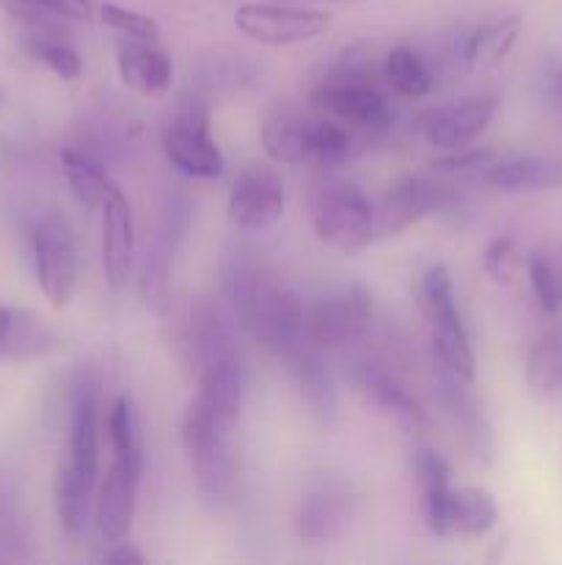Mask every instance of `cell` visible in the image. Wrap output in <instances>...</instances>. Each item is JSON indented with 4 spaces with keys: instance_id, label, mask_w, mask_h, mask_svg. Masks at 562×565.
Instances as JSON below:
<instances>
[{
    "instance_id": "6da1fadb",
    "label": "cell",
    "mask_w": 562,
    "mask_h": 565,
    "mask_svg": "<svg viewBox=\"0 0 562 565\" xmlns=\"http://www.w3.org/2000/svg\"><path fill=\"white\" fill-rule=\"evenodd\" d=\"M224 296L235 323L273 356L306 337L301 298L242 248L224 259Z\"/></svg>"
},
{
    "instance_id": "7a4b0ae2",
    "label": "cell",
    "mask_w": 562,
    "mask_h": 565,
    "mask_svg": "<svg viewBox=\"0 0 562 565\" xmlns=\"http://www.w3.org/2000/svg\"><path fill=\"white\" fill-rule=\"evenodd\" d=\"M231 436L235 434L220 430L213 414L193 397L182 417V447L191 461L198 497L213 511L235 508L242 497V467Z\"/></svg>"
},
{
    "instance_id": "3957f363",
    "label": "cell",
    "mask_w": 562,
    "mask_h": 565,
    "mask_svg": "<svg viewBox=\"0 0 562 565\" xmlns=\"http://www.w3.org/2000/svg\"><path fill=\"white\" fill-rule=\"evenodd\" d=\"M309 103L314 110H323L331 119L350 125L364 132H386L391 127V105L378 83L372 81V70L356 55H345L339 64L331 66L314 83Z\"/></svg>"
},
{
    "instance_id": "277c9868",
    "label": "cell",
    "mask_w": 562,
    "mask_h": 565,
    "mask_svg": "<svg viewBox=\"0 0 562 565\" xmlns=\"http://www.w3.org/2000/svg\"><path fill=\"white\" fill-rule=\"evenodd\" d=\"M309 218L317 241L345 257L361 254L378 237L375 204L361 188L336 177H325L312 188Z\"/></svg>"
},
{
    "instance_id": "5b68a950",
    "label": "cell",
    "mask_w": 562,
    "mask_h": 565,
    "mask_svg": "<svg viewBox=\"0 0 562 565\" xmlns=\"http://www.w3.org/2000/svg\"><path fill=\"white\" fill-rule=\"evenodd\" d=\"M419 301L433 334L435 362L450 373L461 375L463 381L477 379V359H474L472 340H468L466 323H463L461 307L455 298V285L446 265L435 263L419 279Z\"/></svg>"
},
{
    "instance_id": "8992f818",
    "label": "cell",
    "mask_w": 562,
    "mask_h": 565,
    "mask_svg": "<svg viewBox=\"0 0 562 565\" xmlns=\"http://www.w3.org/2000/svg\"><path fill=\"white\" fill-rule=\"evenodd\" d=\"M160 147L165 160L193 180H215L226 171L224 152L209 132L207 99L198 94H193V99H182L174 116L165 121Z\"/></svg>"
},
{
    "instance_id": "52a82bcc",
    "label": "cell",
    "mask_w": 562,
    "mask_h": 565,
    "mask_svg": "<svg viewBox=\"0 0 562 565\" xmlns=\"http://www.w3.org/2000/svg\"><path fill=\"white\" fill-rule=\"evenodd\" d=\"M191 230V204L182 193H169L160 207L152 241L147 243L138 276V292L149 312L165 315L171 301V274H174L176 254Z\"/></svg>"
},
{
    "instance_id": "ba28073f",
    "label": "cell",
    "mask_w": 562,
    "mask_h": 565,
    "mask_svg": "<svg viewBox=\"0 0 562 565\" xmlns=\"http://www.w3.org/2000/svg\"><path fill=\"white\" fill-rule=\"evenodd\" d=\"M468 213L466 199L452 191L444 182L430 177L411 174L389 188L375 207V232L380 237L400 235L408 226L419 224L422 218L439 215V218L461 221Z\"/></svg>"
},
{
    "instance_id": "9c48e42d",
    "label": "cell",
    "mask_w": 562,
    "mask_h": 565,
    "mask_svg": "<svg viewBox=\"0 0 562 565\" xmlns=\"http://www.w3.org/2000/svg\"><path fill=\"white\" fill-rule=\"evenodd\" d=\"M358 513V491L350 478L317 475L301 491L295 508V533L309 544H331L347 533Z\"/></svg>"
},
{
    "instance_id": "30bf717a",
    "label": "cell",
    "mask_w": 562,
    "mask_h": 565,
    "mask_svg": "<svg viewBox=\"0 0 562 565\" xmlns=\"http://www.w3.org/2000/svg\"><path fill=\"white\" fill-rule=\"evenodd\" d=\"M235 25L251 42L268 47H290V44L312 42L331 28V14L314 6H298L290 0H264V3H242L235 11Z\"/></svg>"
},
{
    "instance_id": "8fae6325",
    "label": "cell",
    "mask_w": 562,
    "mask_h": 565,
    "mask_svg": "<svg viewBox=\"0 0 562 565\" xmlns=\"http://www.w3.org/2000/svg\"><path fill=\"white\" fill-rule=\"evenodd\" d=\"M33 265H36V281L44 298L55 309L69 307L80 285V263H77L75 235L69 224L58 215H44L31 235Z\"/></svg>"
},
{
    "instance_id": "7c38bea8",
    "label": "cell",
    "mask_w": 562,
    "mask_h": 565,
    "mask_svg": "<svg viewBox=\"0 0 562 565\" xmlns=\"http://www.w3.org/2000/svg\"><path fill=\"white\" fill-rule=\"evenodd\" d=\"M435 401L444 412L446 423L455 430L457 445L468 456V461L477 467H488L494 461V428L488 423L483 403L474 395L472 381H463L461 375L450 373L435 362Z\"/></svg>"
},
{
    "instance_id": "4fadbf2b",
    "label": "cell",
    "mask_w": 562,
    "mask_h": 565,
    "mask_svg": "<svg viewBox=\"0 0 562 565\" xmlns=\"http://www.w3.org/2000/svg\"><path fill=\"white\" fill-rule=\"evenodd\" d=\"M69 441L66 461L58 472L77 480L83 489L97 491L99 483V386L94 375H77L72 386Z\"/></svg>"
},
{
    "instance_id": "5bb4252c",
    "label": "cell",
    "mask_w": 562,
    "mask_h": 565,
    "mask_svg": "<svg viewBox=\"0 0 562 565\" xmlns=\"http://www.w3.org/2000/svg\"><path fill=\"white\" fill-rule=\"evenodd\" d=\"M499 110L496 94H474V97L457 99V103L435 105L419 114L417 130L430 147L457 152V149L474 147L494 121Z\"/></svg>"
},
{
    "instance_id": "9a60e30c",
    "label": "cell",
    "mask_w": 562,
    "mask_h": 565,
    "mask_svg": "<svg viewBox=\"0 0 562 565\" xmlns=\"http://www.w3.org/2000/svg\"><path fill=\"white\" fill-rule=\"evenodd\" d=\"M372 323V296L367 287L353 285L325 298L306 312V334L320 351H342L367 334Z\"/></svg>"
},
{
    "instance_id": "2e32d148",
    "label": "cell",
    "mask_w": 562,
    "mask_h": 565,
    "mask_svg": "<svg viewBox=\"0 0 562 565\" xmlns=\"http://www.w3.org/2000/svg\"><path fill=\"white\" fill-rule=\"evenodd\" d=\"M143 463H147L143 452H114V461H110L105 480L99 483L97 502H94L97 530L105 544L127 539V533H130L138 511Z\"/></svg>"
},
{
    "instance_id": "e0dca14e",
    "label": "cell",
    "mask_w": 562,
    "mask_h": 565,
    "mask_svg": "<svg viewBox=\"0 0 562 565\" xmlns=\"http://www.w3.org/2000/svg\"><path fill=\"white\" fill-rule=\"evenodd\" d=\"M284 182L268 166H248L231 182L226 213L240 232H262L284 215Z\"/></svg>"
},
{
    "instance_id": "ac0fdd59",
    "label": "cell",
    "mask_w": 562,
    "mask_h": 565,
    "mask_svg": "<svg viewBox=\"0 0 562 565\" xmlns=\"http://www.w3.org/2000/svg\"><path fill=\"white\" fill-rule=\"evenodd\" d=\"M102 213V270L110 290H121L127 285L136 265V221H132V204L119 185H110Z\"/></svg>"
},
{
    "instance_id": "d6986e66",
    "label": "cell",
    "mask_w": 562,
    "mask_h": 565,
    "mask_svg": "<svg viewBox=\"0 0 562 565\" xmlns=\"http://www.w3.org/2000/svg\"><path fill=\"white\" fill-rule=\"evenodd\" d=\"M356 386L369 403H372L378 412H383L386 417L395 419L402 430H408L411 436H424L433 423H430V414L424 412L422 403L406 390L400 379L389 370L378 367V364H361L356 373Z\"/></svg>"
},
{
    "instance_id": "ffe728a7",
    "label": "cell",
    "mask_w": 562,
    "mask_h": 565,
    "mask_svg": "<svg viewBox=\"0 0 562 565\" xmlns=\"http://www.w3.org/2000/svg\"><path fill=\"white\" fill-rule=\"evenodd\" d=\"M279 359L287 364V373H290L292 384H295L298 395L303 397L309 412L323 423H331L336 414V386L323 351L306 334L295 345L287 348Z\"/></svg>"
},
{
    "instance_id": "44dd1931",
    "label": "cell",
    "mask_w": 562,
    "mask_h": 565,
    "mask_svg": "<svg viewBox=\"0 0 562 565\" xmlns=\"http://www.w3.org/2000/svg\"><path fill=\"white\" fill-rule=\"evenodd\" d=\"M116 70L121 83L143 97H165L174 83V61L158 42H141V39H125L116 47Z\"/></svg>"
},
{
    "instance_id": "7402d4cb",
    "label": "cell",
    "mask_w": 562,
    "mask_h": 565,
    "mask_svg": "<svg viewBox=\"0 0 562 565\" xmlns=\"http://www.w3.org/2000/svg\"><path fill=\"white\" fill-rule=\"evenodd\" d=\"M483 180L505 193L556 191V188H562V158H549V154L496 158L483 174Z\"/></svg>"
},
{
    "instance_id": "603a6c76",
    "label": "cell",
    "mask_w": 562,
    "mask_h": 565,
    "mask_svg": "<svg viewBox=\"0 0 562 565\" xmlns=\"http://www.w3.org/2000/svg\"><path fill=\"white\" fill-rule=\"evenodd\" d=\"M413 480L419 489V505H422V519L428 530L439 539H444V516L452 494V469L444 458L430 447H419L411 452Z\"/></svg>"
},
{
    "instance_id": "cb8c5ba5",
    "label": "cell",
    "mask_w": 562,
    "mask_h": 565,
    "mask_svg": "<svg viewBox=\"0 0 562 565\" xmlns=\"http://www.w3.org/2000/svg\"><path fill=\"white\" fill-rule=\"evenodd\" d=\"M523 17L518 11L505 17H496V20L483 22V25L474 28L466 36L461 50L463 66L468 72H483L496 66L499 61L507 58L512 47H516L518 36H521Z\"/></svg>"
},
{
    "instance_id": "d4e9b609",
    "label": "cell",
    "mask_w": 562,
    "mask_h": 565,
    "mask_svg": "<svg viewBox=\"0 0 562 565\" xmlns=\"http://www.w3.org/2000/svg\"><path fill=\"white\" fill-rule=\"evenodd\" d=\"M499 522V508L494 494L483 486H461L452 489L450 505L444 516V539L461 535V539H479L488 535Z\"/></svg>"
},
{
    "instance_id": "484cf974",
    "label": "cell",
    "mask_w": 562,
    "mask_h": 565,
    "mask_svg": "<svg viewBox=\"0 0 562 565\" xmlns=\"http://www.w3.org/2000/svg\"><path fill=\"white\" fill-rule=\"evenodd\" d=\"M523 381L538 401H554L562 395V323L549 326L532 342L523 364Z\"/></svg>"
},
{
    "instance_id": "4316f807",
    "label": "cell",
    "mask_w": 562,
    "mask_h": 565,
    "mask_svg": "<svg viewBox=\"0 0 562 565\" xmlns=\"http://www.w3.org/2000/svg\"><path fill=\"white\" fill-rule=\"evenodd\" d=\"M309 116L295 110H275L262 121L264 154L281 166H306L309 163Z\"/></svg>"
},
{
    "instance_id": "83f0119b",
    "label": "cell",
    "mask_w": 562,
    "mask_h": 565,
    "mask_svg": "<svg viewBox=\"0 0 562 565\" xmlns=\"http://www.w3.org/2000/svg\"><path fill=\"white\" fill-rule=\"evenodd\" d=\"M0 6L25 31H50L94 20L91 0H0Z\"/></svg>"
},
{
    "instance_id": "f1b7e54d",
    "label": "cell",
    "mask_w": 562,
    "mask_h": 565,
    "mask_svg": "<svg viewBox=\"0 0 562 565\" xmlns=\"http://www.w3.org/2000/svg\"><path fill=\"white\" fill-rule=\"evenodd\" d=\"M61 171L66 177V185L72 188L77 202L88 210H99L105 202V193L114 185L110 174L105 171L102 160L83 149L80 143L61 149Z\"/></svg>"
},
{
    "instance_id": "f546056e",
    "label": "cell",
    "mask_w": 562,
    "mask_h": 565,
    "mask_svg": "<svg viewBox=\"0 0 562 565\" xmlns=\"http://www.w3.org/2000/svg\"><path fill=\"white\" fill-rule=\"evenodd\" d=\"M22 47L31 58L47 66L61 81L72 83L83 75V58L75 44L66 39V28H50V31H25Z\"/></svg>"
},
{
    "instance_id": "4dcf8cb0",
    "label": "cell",
    "mask_w": 562,
    "mask_h": 565,
    "mask_svg": "<svg viewBox=\"0 0 562 565\" xmlns=\"http://www.w3.org/2000/svg\"><path fill=\"white\" fill-rule=\"evenodd\" d=\"M383 81L395 94L406 99H422L433 92L435 77L428 61L408 44L389 50L383 58Z\"/></svg>"
},
{
    "instance_id": "1f68e13d",
    "label": "cell",
    "mask_w": 562,
    "mask_h": 565,
    "mask_svg": "<svg viewBox=\"0 0 562 565\" xmlns=\"http://www.w3.org/2000/svg\"><path fill=\"white\" fill-rule=\"evenodd\" d=\"M55 348V337L36 315L25 309H11L9 331H6L3 359H36Z\"/></svg>"
},
{
    "instance_id": "d6a6232c",
    "label": "cell",
    "mask_w": 562,
    "mask_h": 565,
    "mask_svg": "<svg viewBox=\"0 0 562 565\" xmlns=\"http://www.w3.org/2000/svg\"><path fill=\"white\" fill-rule=\"evenodd\" d=\"M253 70L242 55H220L215 53L213 58H204L202 66H198V97L207 99L209 94L220 92H240L242 86L253 83Z\"/></svg>"
},
{
    "instance_id": "836d02e7",
    "label": "cell",
    "mask_w": 562,
    "mask_h": 565,
    "mask_svg": "<svg viewBox=\"0 0 562 565\" xmlns=\"http://www.w3.org/2000/svg\"><path fill=\"white\" fill-rule=\"evenodd\" d=\"M353 154L350 132L336 119L309 121V163L314 169H336Z\"/></svg>"
},
{
    "instance_id": "e575fe53",
    "label": "cell",
    "mask_w": 562,
    "mask_h": 565,
    "mask_svg": "<svg viewBox=\"0 0 562 565\" xmlns=\"http://www.w3.org/2000/svg\"><path fill=\"white\" fill-rule=\"evenodd\" d=\"M529 285L543 315L562 312V252L556 254H532L527 257Z\"/></svg>"
},
{
    "instance_id": "d590c367",
    "label": "cell",
    "mask_w": 562,
    "mask_h": 565,
    "mask_svg": "<svg viewBox=\"0 0 562 565\" xmlns=\"http://www.w3.org/2000/svg\"><path fill=\"white\" fill-rule=\"evenodd\" d=\"M108 441L110 452H143L141 423H138L136 403L119 395L108 412Z\"/></svg>"
},
{
    "instance_id": "8d00e7d4",
    "label": "cell",
    "mask_w": 562,
    "mask_h": 565,
    "mask_svg": "<svg viewBox=\"0 0 562 565\" xmlns=\"http://www.w3.org/2000/svg\"><path fill=\"white\" fill-rule=\"evenodd\" d=\"M97 14L110 31L121 33L125 39H141V42H158L160 39L158 20L143 14V11L127 9V6L119 3H102L97 9Z\"/></svg>"
},
{
    "instance_id": "74e56055",
    "label": "cell",
    "mask_w": 562,
    "mask_h": 565,
    "mask_svg": "<svg viewBox=\"0 0 562 565\" xmlns=\"http://www.w3.org/2000/svg\"><path fill=\"white\" fill-rule=\"evenodd\" d=\"M521 248H518V241L512 235L494 237L483 254V270L496 285H510L518 270H521Z\"/></svg>"
},
{
    "instance_id": "f35d334b",
    "label": "cell",
    "mask_w": 562,
    "mask_h": 565,
    "mask_svg": "<svg viewBox=\"0 0 562 565\" xmlns=\"http://www.w3.org/2000/svg\"><path fill=\"white\" fill-rule=\"evenodd\" d=\"M499 158L490 147H466L457 152H446L433 163L439 174H485L488 166Z\"/></svg>"
},
{
    "instance_id": "ab89813d",
    "label": "cell",
    "mask_w": 562,
    "mask_h": 565,
    "mask_svg": "<svg viewBox=\"0 0 562 565\" xmlns=\"http://www.w3.org/2000/svg\"><path fill=\"white\" fill-rule=\"evenodd\" d=\"M99 563H108V565H141L143 555L136 550V544H130L127 539L121 541H110L108 550L99 555Z\"/></svg>"
},
{
    "instance_id": "60d3db41",
    "label": "cell",
    "mask_w": 562,
    "mask_h": 565,
    "mask_svg": "<svg viewBox=\"0 0 562 565\" xmlns=\"http://www.w3.org/2000/svg\"><path fill=\"white\" fill-rule=\"evenodd\" d=\"M9 318H11V307H3V303H0V359H3L6 331H9Z\"/></svg>"
},
{
    "instance_id": "b9f144b4",
    "label": "cell",
    "mask_w": 562,
    "mask_h": 565,
    "mask_svg": "<svg viewBox=\"0 0 562 565\" xmlns=\"http://www.w3.org/2000/svg\"><path fill=\"white\" fill-rule=\"evenodd\" d=\"M554 99L556 103H562V66H560V72L554 75Z\"/></svg>"
},
{
    "instance_id": "7bdbcfd3",
    "label": "cell",
    "mask_w": 562,
    "mask_h": 565,
    "mask_svg": "<svg viewBox=\"0 0 562 565\" xmlns=\"http://www.w3.org/2000/svg\"><path fill=\"white\" fill-rule=\"evenodd\" d=\"M328 3H361V0H328Z\"/></svg>"
},
{
    "instance_id": "ee69618b",
    "label": "cell",
    "mask_w": 562,
    "mask_h": 565,
    "mask_svg": "<svg viewBox=\"0 0 562 565\" xmlns=\"http://www.w3.org/2000/svg\"><path fill=\"white\" fill-rule=\"evenodd\" d=\"M560 252H562V246H560Z\"/></svg>"
}]
</instances>
